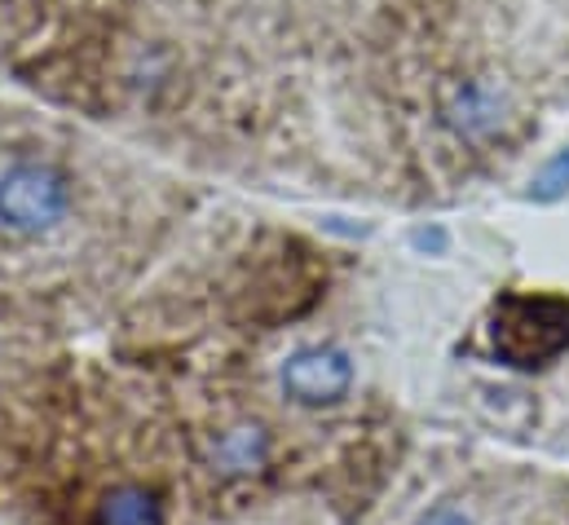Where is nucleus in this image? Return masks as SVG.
<instances>
[{"mask_svg":"<svg viewBox=\"0 0 569 525\" xmlns=\"http://www.w3.org/2000/svg\"><path fill=\"white\" fill-rule=\"evenodd\" d=\"M437 111H441V125L463 137V141H486L508 125V98L499 85L481 80V76H468V80H450L437 98Z\"/></svg>","mask_w":569,"mask_h":525,"instance_id":"20e7f679","label":"nucleus"},{"mask_svg":"<svg viewBox=\"0 0 569 525\" xmlns=\"http://www.w3.org/2000/svg\"><path fill=\"white\" fill-rule=\"evenodd\" d=\"M93 525H163V504L146 486H116L102 495Z\"/></svg>","mask_w":569,"mask_h":525,"instance_id":"39448f33","label":"nucleus"},{"mask_svg":"<svg viewBox=\"0 0 569 525\" xmlns=\"http://www.w3.org/2000/svg\"><path fill=\"white\" fill-rule=\"evenodd\" d=\"M530 195H535V199H543V204H552V199L569 195V146L566 150H557V155L535 172Z\"/></svg>","mask_w":569,"mask_h":525,"instance_id":"0eeeda50","label":"nucleus"},{"mask_svg":"<svg viewBox=\"0 0 569 525\" xmlns=\"http://www.w3.org/2000/svg\"><path fill=\"white\" fill-rule=\"evenodd\" d=\"M490 345L499 363L535 372L569 349V300L566 296H499L490 314Z\"/></svg>","mask_w":569,"mask_h":525,"instance_id":"f257e3e1","label":"nucleus"},{"mask_svg":"<svg viewBox=\"0 0 569 525\" xmlns=\"http://www.w3.org/2000/svg\"><path fill=\"white\" fill-rule=\"evenodd\" d=\"M416 525H477L463 508H432V513H425Z\"/></svg>","mask_w":569,"mask_h":525,"instance_id":"6e6552de","label":"nucleus"},{"mask_svg":"<svg viewBox=\"0 0 569 525\" xmlns=\"http://www.w3.org/2000/svg\"><path fill=\"white\" fill-rule=\"evenodd\" d=\"M266 455H270V442H266V433L257 428V424H243V428H230V433H221V442H217V468L221 473H257L261 464H266Z\"/></svg>","mask_w":569,"mask_h":525,"instance_id":"423d86ee","label":"nucleus"},{"mask_svg":"<svg viewBox=\"0 0 569 525\" xmlns=\"http://www.w3.org/2000/svg\"><path fill=\"white\" fill-rule=\"evenodd\" d=\"M71 208V181L53 164H13L0 177V226L13 235H44Z\"/></svg>","mask_w":569,"mask_h":525,"instance_id":"f03ea898","label":"nucleus"},{"mask_svg":"<svg viewBox=\"0 0 569 525\" xmlns=\"http://www.w3.org/2000/svg\"><path fill=\"white\" fill-rule=\"evenodd\" d=\"M279 385L296 406H336L353 389V358L336 345H305L283 363Z\"/></svg>","mask_w":569,"mask_h":525,"instance_id":"7ed1b4c3","label":"nucleus"}]
</instances>
